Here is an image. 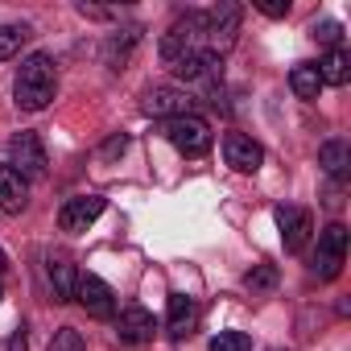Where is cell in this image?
Instances as JSON below:
<instances>
[{"instance_id": "8992f818", "label": "cell", "mask_w": 351, "mask_h": 351, "mask_svg": "<svg viewBox=\"0 0 351 351\" xmlns=\"http://www.w3.org/2000/svg\"><path fill=\"white\" fill-rule=\"evenodd\" d=\"M343 261H347V228L343 223H330L318 232V252H314V273L322 281H335L343 273Z\"/></svg>"}, {"instance_id": "30bf717a", "label": "cell", "mask_w": 351, "mask_h": 351, "mask_svg": "<svg viewBox=\"0 0 351 351\" xmlns=\"http://www.w3.org/2000/svg\"><path fill=\"white\" fill-rule=\"evenodd\" d=\"M277 228H281L285 252H302L306 240H310V232H314V219H310V211H302V207H277Z\"/></svg>"}, {"instance_id": "6da1fadb", "label": "cell", "mask_w": 351, "mask_h": 351, "mask_svg": "<svg viewBox=\"0 0 351 351\" xmlns=\"http://www.w3.org/2000/svg\"><path fill=\"white\" fill-rule=\"evenodd\" d=\"M58 91V71H54V58L50 54H29L17 71V83H13V95H17V108L25 112H42L50 108Z\"/></svg>"}, {"instance_id": "ba28073f", "label": "cell", "mask_w": 351, "mask_h": 351, "mask_svg": "<svg viewBox=\"0 0 351 351\" xmlns=\"http://www.w3.org/2000/svg\"><path fill=\"white\" fill-rule=\"evenodd\" d=\"M191 95L182 87H149L145 91V116H161V120H178V116H191Z\"/></svg>"}, {"instance_id": "3957f363", "label": "cell", "mask_w": 351, "mask_h": 351, "mask_svg": "<svg viewBox=\"0 0 351 351\" xmlns=\"http://www.w3.org/2000/svg\"><path fill=\"white\" fill-rule=\"evenodd\" d=\"M240 17H244V9H240V5H232V0H223V5H215V9H207V13H203V42H207V50H211V54H223V50H232V46H236Z\"/></svg>"}, {"instance_id": "9a60e30c", "label": "cell", "mask_w": 351, "mask_h": 351, "mask_svg": "<svg viewBox=\"0 0 351 351\" xmlns=\"http://www.w3.org/2000/svg\"><path fill=\"white\" fill-rule=\"evenodd\" d=\"M46 277H50V285H54V298H58V302H75L79 273H75V265H71L66 256H50V261H46Z\"/></svg>"}, {"instance_id": "cb8c5ba5", "label": "cell", "mask_w": 351, "mask_h": 351, "mask_svg": "<svg viewBox=\"0 0 351 351\" xmlns=\"http://www.w3.org/2000/svg\"><path fill=\"white\" fill-rule=\"evenodd\" d=\"M314 38H318L322 46L339 50V42H343V25H339V21H318V25H314Z\"/></svg>"}, {"instance_id": "5bb4252c", "label": "cell", "mask_w": 351, "mask_h": 351, "mask_svg": "<svg viewBox=\"0 0 351 351\" xmlns=\"http://www.w3.org/2000/svg\"><path fill=\"white\" fill-rule=\"evenodd\" d=\"M29 203V191H25V178L13 169V165H0V211L9 215H21Z\"/></svg>"}, {"instance_id": "52a82bcc", "label": "cell", "mask_w": 351, "mask_h": 351, "mask_svg": "<svg viewBox=\"0 0 351 351\" xmlns=\"http://www.w3.org/2000/svg\"><path fill=\"white\" fill-rule=\"evenodd\" d=\"M75 302H79L91 318H112V314H116V293H112V285L99 281L95 273H83V277H79Z\"/></svg>"}, {"instance_id": "5b68a950", "label": "cell", "mask_w": 351, "mask_h": 351, "mask_svg": "<svg viewBox=\"0 0 351 351\" xmlns=\"http://www.w3.org/2000/svg\"><path fill=\"white\" fill-rule=\"evenodd\" d=\"M9 165L21 173V178H46V169H50V157H46V145L38 132H17L9 141Z\"/></svg>"}, {"instance_id": "d6986e66", "label": "cell", "mask_w": 351, "mask_h": 351, "mask_svg": "<svg viewBox=\"0 0 351 351\" xmlns=\"http://www.w3.org/2000/svg\"><path fill=\"white\" fill-rule=\"evenodd\" d=\"M124 38H112L108 46H104V58H108V66L112 71H124V62H128V54H132V46H136V38H141V29H120Z\"/></svg>"}, {"instance_id": "7c38bea8", "label": "cell", "mask_w": 351, "mask_h": 351, "mask_svg": "<svg viewBox=\"0 0 351 351\" xmlns=\"http://www.w3.org/2000/svg\"><path fill=\"white\" fill-rule=\"evenodd\" d=\"M223 157H228V165H232V169H240V173H256V169H261V161H265V149H261L252 136L232 132V136L223 141Z\"/></svg>"}, {"instance_id": "e0dca14e", "label": "cell", "mask_w": 351, "mask_h": 351, "mask_svg": "<svg viewBox=\"0 0 351 351\" xmlns=\"http://www.w3.org/2000/svg\"><path fill=\"white\" fill-rule=\"evenodd\" d=\"M318 79H322V87H326V83H330V87H347V79H351V58H347L343 46L330 50V54L318 62Z\"/></svg>"}, {"instance_id": "7402d4cb", "label": "cell", "mask_w": 351, "mask_h": 351, "mask_svg": "<svg viewBox=\"0 0 351 351\" xmlns=\"http://www.w3.org/2000/svg\"><path fill=\"white\" fill-rule=\"evenodd\" d=\"M244 285H248L252 293H256V289H273V285H277V269H273V265H256V269L244 273Z\"/></svg>"}, {"instance_id": "ac0fdd59", "label": "cell", "mask_w": 351, "mask_h": 351, "mask_svg": "<svg viewBox=\"0 0 351 351\" xmlns=\"http://www.w3.org/2000/svg\"><path fill=\"white\" fill-rule=\"evenodd\" d=\"M289 87H293V95H298V99H318V91H322L318 66H314V62L293 66V71H289Z\"/></svg>"}, {"instance_id": "603a6c76", "label": "cell", "mask_w": 351, "mask_h": 351, "mask_svg": "<svg viewBox=\"0 0 351 351\" xmlns=\"http://www.w3.org/2000/svg\"><path fill=\"white\" fill-rule=\"evenodd\" d=\"M50 351H87V343H83V335H79L75 326H62V330L50 339Z\"/></svg>"}, {"instance_id": "277c9868", "label": "cell", "mask_w": 351, "mask_h": 351, "mask_svg": "<svg viewBox=\"0 0 351 351\" xmlns=\"http://www.w3.org/2000/svg\"><path fill=\"white\" fill-rule=\"evenodd\" d=\"M165 141L186 157H203L215 136H211V124L191 112V116H178V120H165Z\"/></svg>"}, {"instance_id": "8fae6325", "label": "cell", "mask_w": 351, "mask_h": 351, "mask_svg": "<svg viewBox=\"0 0 351 351\" xmlns=\"http://www.w3.org/2000/svg\"><path fill=\"white\" fill-rule=\"evenodd\" d=\"M153 330H157V322H153V314L145 310V306H124L120 310V318H116V335H120V343H132V347H141V343H149L153 339Z\"/></svg>"}, {"instance_id": "7a4b0ae2", "label": "cell", "mask_w": 351, "mask_h": 351, "mask_svg": "<svg viewBox=\"0 0 351 351\" xmlns=\"http://www.w3.org/2000/svg\"><path fill=\"white\" fill-rule=\"evenodd\" d=\"M199 50H207L203 46V13H186L178 25L161 38V46H157V54H161V62L169 71L178 66V62H186L191 54H199Z\"/></svg>"}, {"instance_id": "4fadbf2b", "label": "cell", "mask_w": 351, "mask_h": 351, "mask_svg": "<svg viewBox=\"0 0 351 351\" xmlns=\"http://www.w3.org/2000/svg\"><path fill=\"white\" fill-rule=\"evenodd\" d=\"M195 326H199V306H195V298L173 293L169 306H165V330H169L173 339H182V335H191Z\"/></svg>"}, {"instance_id": "484cf974", "label": "cell", "mask_w": 351, "mask_h": 351, "mask_svg": "<svg viewBox=\"0 0 351 351\" xmlns=\"http://www.w3.org/2000/svg\"><path fill=\"white\" fill-rule=\"evenodd\" d=\"M256 9H261L265 17H285V13H289V0H285V5H256Z\"/></svg>"}, {"instance_id": "d4e9b609", "label": "cell", "mask_w": 351, "mask_h": 351, "mask_svg": "<svg viewBox=\"0 0 351 351\" xmlns=\"http://www.w3.org/2000/svg\"><path fill=\"white\" fill-rule=\"evenodd\" d=\"M124 149H128V136H124V132H120V136H112V141L104 145V153H108V157H116V153H124Z\"/></svg>"}, {"instance_id": "4316f807", "label": "cell", "mask_w": 351, "mask_h": 351, "mask_svg": "<svg viewBox=\"0 0 351 351\" xmlns=\"http://www.w3.org/2000/svg\"><path fill=\"white\" fill-rule=\"evenodd\" d=\"M29 343H25V326H17L13 330V339H9V351H25Z\"/></svg>"}, {"instance_id": "ffe728a7", "label": "cell", "mask_w": 351, "mask_h": 351, "mask_svg": "<svg viewBox=\"0 0 351 351\" xmlns=\"http://www.w3.org/2000/svg\"><path fill=\"white\" fill-rule=\"evenodd\" d=\"M29 38V25H0V62L5 58H17L21 46Z\"/></svg>"}, {"instance_id": "44dd1931", "label": "cell", "mask_w": 351, "mask_h": 351, "mask_svg": "<svg viewBox=\"0 0 351 351\" xmlns=\"http://www.w3.org/2000/svg\"><path fill=\"white\" fill-rule=\"evenodd\" d=\"M211 351H252V339L244 330H219L211 339Z\"/></svg>"}, {"instance_id": "2e32d148", "label": "cell", "mask_w": 351, "mask_h": 351, "mask_svg": "<svg viewBox=\"0 0 351 351\" xmlns=\"http://www.w3.org/2000/svg\"><path fill=\"white\" fill-rule=\"evenodd\" d=\"M318 165L330 173L335 182H343V178H347V165H351V149H347V141H326V145L318 149Z\"/></svg>"}, {"instance_id": "83f0119b", "label": "cell", "mask_w": 351, "mask_h": 351, "mask_svg": "<svg viewBox=\"0 0 351 351\" xmlns=\"http://www.w3.org/2000/svg\"><path fill=\"white\" fill-rule=\"evenodd\" d=\"M0 298H5V289H0Z\"/></svg>"}, {"instance_id": "9c48e42d", "label": "cell", "mask_w": 351, "mask_h": 351, "mask_svg": "<svg viewBox=\"0 0 351 351\" xmlns=\"http://www.w3.org/2000/svg\"><path fill=\"white\" fill-rule=\"evenodd\" d=\"M99 215H104V199H99V195H75V199L62 203L58 228H62V232H87Z\"/></svg>"}]
</instances>
